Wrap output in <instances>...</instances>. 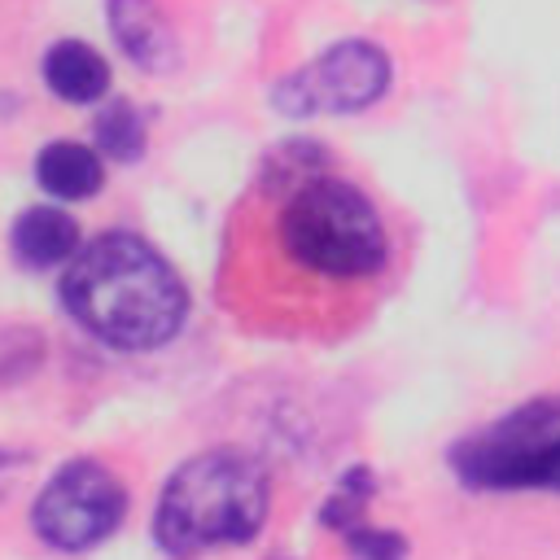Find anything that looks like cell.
I'll use <instances>...</instances> for the list:
<instances>
[{
	"mask_svg": "<svg viewBox=\"0 0 560 560\" xmlns=\"http://www.w3.org/2000/svg\"><path fill=\"white\" fill-rule=\"evenodd\" d=\"M44 83L66 105H92L109 92V66L105 57L83 39H61L44 52Z\"/></svg>",
	"mask_w": 560,
	"mask_h": 560,
	"instance_id": "ba28073f",
	"label": "cell"
},
{
	"mask_svg": "<svg viewBox=\"0 0 560 560\" xmlns=\"http://www.w3.org/2000/svg\"><path fill=\"white\" fill-rule=\"evenodd\" d=\"M79 245V223L57 206H31L13 223V254L35 271L66 262Z\"/></svg>",
	"mask_w": 560,
	"mask_h": 560,
	"instance_id": "9c48e42d",
	"label": "cell"
},
{
	"mask_svg": "<svg viewBox=\"0 0 560 560\" xmlns=\"http://www.w3.org/2000/svg\"><path fill=\"white\" fill-rule=\"evenodd\" d=\"M368 499H372V472H368V468H350V472L337 481L332 499L324 503L319 521H324L328 529H341V534H346L350 525H359V521H363Z\"/></svg>",
	"mask_w": 560,
	"mask_h": 560,
	"instance_id": "7c38bea8",
	"label": "cell"
},
{
	"mask_svg": "<svg viewBox=\"0 0 560 560\" xmlns=\"http://www.w3.org/2000/svg\"><path fill=\"white\" fill-rule=\"evenodd\" d=\"M122 512H127L122 481L105 464L79 455L70 464H61L52 472V481L39 490V499L31 508V525L57 551H88L114 534Z\"/></svg>",
	"mask_w": 560,
	"mask_h": 560,
	"instance_id": "5b68a950",
	"label": "cell"
},
{
	"mask_svg": "<svg viewBox=\"0 0 560 560\" xmlns=\"http://www.w3.org/2000/svg\"><path fill=\"white\" fill-rule=\"evenodd\" d=\"M267 503V468L236 446H214L184 459L166 477L153 512V538L171 560H192L210 547H236L262 529Z\"/></svg>",
	"mask_w": 560,
	"mask_h": 560,
	"instance_id": "3957f363",
	"label": "cell"
},
{
	"mask_svg": "<svg viewBox=\"0 0 560 560\" xmlns=\"http://www.w3.org/2000/svg\"><path fill=\"white\" fill-rule=\"evenodd\" d=\"M109 31L144 70H166L175 61V31L162 18L158 0H109Z\"/></svg>",
	"mask_w": 560,
	"mask_h": 560,
	"instance_id": "52a82bcc",
	"label": "cell"
},
{
	"mask_svg": "<svg viewBox=\"0 0 560 560\" xmlns=\"http://www.w3.org/2000/svg\"><path fill=\"white\" fill-rule=\"evenodd\" d=\"M398 262V223L381 197L319 140H284L223 223L214 293L254 337L341 341L372 319Z\"/></svg>",
	"mask_w": 560,
	"mask_h": 560,
	"instance_id": "6da1fadb",
	"label": "cell"
},
{
	"mask_svg": "<svg viewBox=\"0 0 560 560\" xmlns=\"http://www.w3.org/2000/svg\"><path fill=\"white\" fill-rule=\"evenodd\" d=\"M346 547L354 560H402L407 556V542L389 529H376V525H350L346 529Z\"/></svg>",
	"mask_w": 560,
	"mask_h": 560,
	"instance_id": "4fadbf2b",
	"label": "cell"
},
{
	"mask_svg": "<svg viewBox=\"0 0 560 560\" xmlns=\"http://www.w3.org/2000/svg\"><path fill=\"white\" fill-rule=\"evenodd\" d=\"M92 131H96L101 153H109L114 162H136L144 153V114L131 101H109L96 114Z\"/></svg>",
	"mask_w": 560,
	"mask_h": 560,
	"instance_id": "8fae6325",
	"label": "cell"
},
{
	"mask_svg": "<svg viewBox=\"0 0 560 560\" xmlns=\"http://www.w3.org/2000/svg\"><path fill=\"white\" fill-rule=\"evenodd\" d=\"M61 302L79 328L114 350H158L188 315L179 271L136 232H101L70 254Z\"/></svg>",
	"mask_w": 560,
	"mask_h": 560,
	"instance_id": "7a4b0ae2",
	"label": "cell"
},
{
	"mask_svg": "<svg viewBox=\"0 0 560 560\" xmlns=\"http://www.w3.org/2000/svg\"><path fill=\"white\" fill-rule=\"evenodd\" d=\"M455 472L481 490H560V398L534 402L455 446Z\"/></svg>",
	"mask_w": 560,
	"mask_h": 560,
	"instance_id": "277c9868",
	"label": "cell"
},
{
	"mask_svg": "<svg viewBox=\"0 0 560 560\" xmlns=\"http://www.w3.org/2000/svg\"><path fill=\"white\" fill-rule=\"evenodd\" d=\"M35 179H39L44 192H52L61 201H83V197L101 192L105 171H101V158L88 144H79V140H52L35 158Z\"/></svg>",
	"mask_w": 560,
	"mask_h": 560,
	"instance_id": "30bf717a",
	"label": "cell"
},
{
	"mask_svg": "<svg viewBox=\"0 0 560 560\" xmlns=\"http://www.w3.org/2000/svg\"><path fill=\"white\" fill-rule=\"evenodd\" d=\"M389 88V57L372 39H341L311 66L276 83L271 101L280 114H359L376 105Z\"/></svg>",
	"mask_w": 560,
	"mask_h": 560,
	"instance_id": "8992f818",
	"label": "cell"
}]
</instances>
